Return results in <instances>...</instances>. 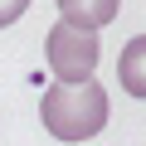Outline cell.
Instances as JSON below:
<instances>
[{
  "label": "cell",
  "instance_id": "cell-2",
  "mask_svg": "<svg viewBox=\"0 0 146 146\" xmlns=\"http://www.w3.org/2000/svg\"><path fill=\"white\" fill-rule=\"evenodd\" d=\"M44 54H49V68L58 73L63 83H88L93 78V68L102 58V44L93 29H78V25H54L49 39H44Z\"/></svg>",
  "mask_w": 146,
  "mask_h": 146
},
{
  "label": "cell",
  "instance_id": "cell-1",
  "mask_svg": "<svg viewBox=\"0 0 146 146\" xmlns=\"http://www.w3.org/2000/svg\"><path fill=\"white\" fill-rule=\"evenodd\" d=\"M39 117H44V131L58 136V141H88L112 117L107 88L98 78H88V83H54L39 98Z\"/></svg>",
  "mask_w": 146,
  "mask_h": 146
},
{
  "label": "cell",
  "instance_id": "cell-4",
  "mask_svg": "<svg viewBox=\"0 0 146 146\" xmlns=\"http://www.w3.org/2000/svg\"><path fill=\"white\" fill-rule=\"evenodd\" d=\"M117 73H122V88H127L131 98H146V39H141V34H136V39H127Z\"/></svg>",
  "mask_w": 146,
  "mask_h": 146
},
{
  "label": "cell",
  "instance_id": "cell-5",
  "mask_svg": "<svg viewBox=\"0 0 146 146\" xmlns=\"http://www.w3.org/2000/svg\"><path fill=\"white\" fill-rule=\"evenodd\" d=\"M25 10H29V0H0V29H5V25H15Z\"/></svg>",
  "mask_w": 146,
  "mask_h": 146
},
{
  "label": "cell",
  "instance_id": "cell-3",
  "mask_svg": "<svg viewBox=\"0 0 146 146\" xmlns=\"http://www.w3.org/2000/svg\"><path fill=\"white\" fill-rule=\"evenodd\" d=\"M117 15V0H58V20L63 25H78V29H102Z\"/></svg>",
  "mask_w": 146,
  "mask_h": 146
}]
</instances>
